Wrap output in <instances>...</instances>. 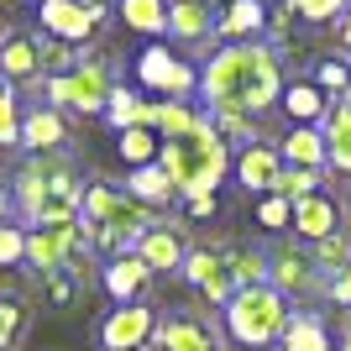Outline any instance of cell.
<instances>
[{"mask_svg":"<svg viewBox=\"0 0 351 351\" xmlns=\"http://www.w3.org/2000/svg\"><path fill=\"white\" fill-rule=\"evenodd\" d=\"M283 95V58L267 43H220L199 69V105L236 110V116H267Z\"/></svg>","mask_w":351,"mask_h":351,"instance_id":"1","label":"cell"},{"mask_svg":"<svg viewBox=\"0 0 351 351\" xmlns=\"http://www.w3.org/2000/svg\"><path fill=\"white\" fill-rule=\"evenodd\" d=\"M158 162H162V173L173 178V189L184 194V199H194V194L220 189V178L231 173V147L220 142V136L210 132V121L199 116V126H194L189 136H162Z\"/></svg>","mask_w":351,"mask_h":351,"instance_id":"2","label":"cell"},{"mask_svg":"<svg viewBox=\"0 0 351 351\" xmlns=\"http://www.w3.org/2000/svg\"><path fill=\"white\" fill-rule=\"evenodd\" d=\"M293 320V304L283 299L273 283H257V289H236L226 304H220V325H226V341H236L241 351H267L278 346L283 330Z\"/></svg>","mask_w":351,"mask_h":351,"instance_id":"3","label":"cell"},{"mask_svg":"<svg viewBox=\"0 0 351 351\" xmlns=\"http://www.w3.org/2000/svg\"><path fill=\"white\" fill-rule=\"evenodd\" d=\"M47 105L53 110H69V116H100L105 105H110V89H116V79H110V69H105L95 53H79V63H73L69 73H47Z\"/></svg>","mask_w":351,"mask_h":351,"instance_id":"4","label":"cell"},{"mask_svg":"<svg viewBox=\"0 0 351 351\" xmlns=\"http://www.w3.org/2000/svg\"><path fill=\"white\" fill-rule=\"evenodd\" d=\"M267 283L289 299V304H315L325 299V273L315 267L304 241H278L267 252Z\"/></svg>","mask_w":351,"mask_h":351,"instance_id":"5","label":"cell"},{"mask_svg":"<svg viewBox=\"0 0 351 351\" xmlns=\"http://www.w3.org/2000/svg\"><path fill=\"white\" fill-rule=\"evenodd\" d=\"M152 336H158V309L142 304V299H136V304H116L100 325H95L100 351H147Z\"/></svg>","mask_w":351,"mask_h":351,"instance_id":"6","label":"cell"},{"mask_svg":"<svg viewBox=\"0 0 351 351\" xmlns=\"http://www.w3.org/2000/svg\"><path fill=\"white\" fill-rule=\"evenodd\" d=\"M84 247H89V236H84L79 220H73V226H32L27 231V263L37 267V273H47V278L63 273Z\"/></svg>","mask_w":351,"mask_h":351,"instance_id":"7","label":"cell"},{"mask_svg":"<svg viewBox=\"0 0 351 351\" xmlns=\"http://www.w3.org/2000/svg\"><path fill=\"white\" fill-rule=\"evenodd\" d=\"M136 79H142L152 95H168V100H184V95H194V84H199V73H194L184 58H173L168 47L136 53Z\"/></svg>","mask_w":351,"mask_h":351,"instance_id":"8","label":"cell"},{"mask_svg":"<svg viewBox=\"0 0 351 351\" xmlns=\"http://www.w3.org/2000/svg\"><path fill=\"white\" fill-rule=\"evenodd\" d=\"M289 231L304 241V247H315V241H325V236H336L346 231L341 226V199L330 189H315L309 199H293V220H289Z\"/></svg>","mask_w":351,"mask_h":351,"instance_id":"9","label":"cell"},{"mask_svg":"<svg viewBox=\"0 0 351 351\" xmlns=\"http://www.w3.org/2000/svg\"><path fill=\"white\" fill-rule=\"evenodd\" d=\"M158 351H220V330L189 309H178V315H162L158 320V336H152Z\"/></svg>","mask_w":351,"mask_h":351,"instance_id":"10","label":"cell"},{"mask_svg":"<svg viewBox=\"0 0 351 351\" xmlns=\"http://www.w3.org/2000/svg\"><path fill=\"white\" fill-rule=\"evenodd\" d=\"M132 252L147 263V273H178V267H184V257H189V241H184V231H178L173 220H152V226H147V236L136 241Z\"/></svg>","mask_w":351,"mask_h":351,"instance_id":"11","label":"cell"},{"mask_svg":"<svg viewBox=\"0 0 351 351\" xmlns=\"http://www.w3.org/2000/svg\"><path fill=\"white\" fill-rule=\"evenodd\" d=\"M231 168H236V184L247 194H273V184L283 173V158L273 142H252V147H236Z\"/></svg>","mask_w":351,"mask_h":351,"instance_id":"12","label":"cell"},{"mask_svg":"<svg viewBox=\"0 0 351 351\" xmlns=\"http://www.w3.org/2000/svg\"><path fill=\"white\" fill-rule=\"evenodd\" d=\"M37 21H43V37H58V43H69V47H79V43H89L95 37V16L79 5V0H43L37 5Z\"/></svg>","mask_w":351,"mask_h":351,"instance_id":"13","label":"cell"},{"mask_svg":"<svg viewBox=\"0 0 351 351\" xmlns=\"http://www.w3.org/2000/svg\"><path fill=\"white\" fill-rule=\"evenodd\" d=\"M178 273H184L194 289L205 293L210 304H226V299L236 293L231 273H226V263H220V252H210V247H189V257H184V267H178Z\"/></svg>","mask_w":351,"mask_h":351,"instance_id":"14","label":"cell"},{"mask_svg":"<svg viewBox=\"0 0 351 351\" xmlns=\"http://www.w3.org/2000/svg\"><path fill=\"white\" fill-rule=\"evenodd\" d=\"M63 142H69V116L63 110H53L47 100L21 110V147L27 152H58Z\"/></svg>","mask_w":351,"mask_h":351,"instance_id":"15","label":"cell"},{"mask_svg":"<svg viewBox=\"0 0 351 351\" xmlns=\"http://www.w3.org/2000/svg\"><path fill=\"white\" fill-rule=\"evenodd\" d=\"M267 0H226L215 16V37L220 43H257V32H267Z\"/></svg>","mask_w":351,"mask_h":351,"instance_id":"16","label":"cell"},{"mask_svg":"<svg viewBox=\"0 0 351 351\" xmlns=\"http://www.w3.org/2000/svg\"><path fill=\"white\" fill-rule=\"evenodd\" d=\"M215 0H168V37L173 43H210L215 37Z\"/></svg>","mask_w":351,"mask_h":351,"instance_id":"17","label":"cell"},{"mask_svg":"<svg viewBox=\"0 0 351 351\" xmlns=\"http://www.w3.org/2000/svg\"><path fill=\"white\" fill-rule=\"evenodd\" d=\"M320 142H325V168H336V173H351V100H330L320 121Z\"/></svg>","mask_w":351,"mask_h":351,"instance_id":"18","label":"cell"},{"mask_svg":"<svg viewBox=\"0 0 351 351\" xmlns=\"http://www.w3.org/2000/svg\"><path fill=\"white\" fill-rule=\"evenodd\" d=\"M147 263L136 257V252H121V257H110L105 263V273H100V283H105V293L116 299V304H136L142 299V289H147Z\"/></svg>","mask_w":351,"mask_h":351,"instance_id":"19","label":"cell"},{"mask_svg":"<svg viewBox=\"0 0 351 351\" xmlns=\"http://www.w3.org/2000/svg\"><path fill=\"white\" fill-rule=\"evenodd\" d=\"M278 110L293 121V126H320L325 110H330V100H325L320 89H315V79H283Z\"/></svg>","mask_w":351,"mask_h":351,"instance_id":"20","label":"cell"},{"mask_svg":"<svg viewBox=\"0 0 351 351\" xmlns=\"http://www.w3.org/2000/svg\"><path fill=\"white\" fill-rule=\"evenodd\" d=\"M43 73V53H37V37H5L0 43V79L5 84H32Z\"/></svg>","mask_w":351,"mask_h":351,"instance_id":"21","label":"cell"},{"mask_svg":"<svg viewBox=\"0 0 351 351\" xmlns=\"http://www.w3.org/2000/svg\"><path fill=\"white\" fill-rule=\"evenodd\" d=\"M126 194H132L136 205H147V210H168V205L178 199L173 178L162 173V162H142V168H132V178H126Z\"/></svg>","mask_w":351,"mask_h":351,"instance_id":"22","label":"cell"},{"mask_svg":"<svg viewBox=\"0 0 351 351\" xmlns=\"http://www.w3.org/2000/svg\"><path fill=\"white\" fill-rule=\"evenodd\" d=\"M278 158H283V168H309V173H325L320 126H293V132L278 142Z\"/></svg>","mask_w":351,"mask_h":351,"instance_id":"23","label":"cell"},{"mask_svg":"<svg viewBox=\"0 0 351 351\" xmlns=\"http://www.w3.org/2000/svg\"><path fill=\"white\" fill-rule=\"evenodd\" d=\"M278 351H336L330 346V330H325V320L315 315V309H293L289 330H283Z\"/></svg>","mask_w":351,"mask_h":351,"instance_id":"24","label":"cell"},{"mask_svg":"<svg viewBox=\"0 0 351 351\" xmlns=\"http://www.w3.org/2000/svg\"><path fill=\"white\" fill-rule=\"evenodd\" d=\"M220 263H226V273H231L236 289L267 283V252H257V247H231V252H220Z\"/></svg>","mask_w":351,"mask_h":351,"instance_id":"25","label":"cell"},{"mask_svg":"<svg viewBox=\"0 0 351 351\" xmlns=\"http://www.w3.org/2000/svg\"><path fill=\"white\" fill-rule=\"evenodd\" d=\"M121 21L142 37H158L168 32V0H121Z\"/></svg>","mask_w":351,"mask_h":351,"instance_id":"26","label":"cell"},{"mask_svg":"<svg viewBox=\"0 0 351 351\" xmlns=\"http://www.w3.org/2000/svg\"><path fill=\"white\" fill-rule=\"evenodd\" d=\"M199 110H205V105H199ZM205 121H210V132H215L226 147H231V142H241V147L263 142V132H257V121H252V116H236V110H205Z\"/></svg>","mask_w":351,"mask_h":351,"instance_id":"27","label":"cell"},{"mask_svg":"<svg viewBox=\"0 0 351 351\" xmlns=\"http://www.w3.org/2000/svg\"><path fill=\"white\" fill-rule=\"evenodd\" d=\"M309 257H315V267H320L325 283H330L336 273H346V267H351V231H336V236H325V241H315Z\"/></svg>","mask_w":351,"mask_h":351,"instance_id":"28","label":"cell"},{"mask_svg":"<svg viewBox=\"0 0 351 351\" xmlns=\"http://www.w3.org/2000/svg\"><path fill=\"white\" fill-rule=\"evenodd\" d=\"M309 79H315V89H320L325 100H341V95H351V63H341V58H320Z\"/></svg>","mask_w":351,"mask_h":351,"instance_id":"29","label":"cell"},{"mask_svg":"<svg viewBox=\"0 0 351 351\" xmlns=\"http://www.w3.org/2000/svg\"><path fill=\"white\" fill-rule=\"evenodd\" d=\"M158 147H162V136H158V132H147V126L121 132V158L132 162V168H142V162H158Z\"/></svg>","mask_w":351,"mask_h":351,"instance_id":"30","label":"cell"},{"mask_svg":"<svg viewBox=\"0 0 351 351\" xmlns=\"http://www.w3.org/2000/svg\"><path fill=\"white\" fill-rule=\"evenodd\" d=\"M105 121H110L116 132H132L136 121H142V100H136L126 84H116L110 89V105H105Z\"/></svg>","mask_w":351,"mask_h":351,"instance_id":"31","label":"cell"},{"mask_svg":"<svg viewBox=\"0 0 351 351\" xmlns=\"http://www.w3.org/2000/svg\"><path fill=\"white\" fill-rule=\"evenodd\" d=\"M320 189V173H309V168H283L278 173V184H273V194H278V199H309V194Z\"/></svg>","mask_w":351,"mask_h":351,"instance_id":"32","label":"cell"},{"mask_svg":"<svg viewBox=\"0 0 351 351\" xmlns=\"http://www.w3.org/2000/svg\"><path fill=\"white\" fill-rule=\"evenodd\" d=\"M0 147H21V105L5 79H0Z\"/></svg>","mask_w":351,"mask_h":351,"instance_id":"33","label":"cell"},{"mask_svg":"<svg viewBox=\"0 0 351 351\" xmlns=\"http://www.w3.org/2000/svg\"><path fill=\"white\" fill-rule=\"evenodd\" d=\"M351 0H289L293 16H304V21H315V27H330V21H341L346 16Z\"/></svg>","mask_w":351,"mask_h":351,"instance_id":"34","label":"cell"},{"mask_svg":"<svg viewBox=\"0 0 351 351\" xmlns=\"http://www.w3.org/2000/svg\"><path fill=\"white\" fill-rule=\"evenodd\" d=\"M21 330H27V304L21 299H0V351H11Z\"/></svg>","mask_w":351,"mask_h":351,"instance_id":"35","label":"cell"},{"mask_svg":"<svg viewBox=\"0 0 351 351\" xmlns=\"http://www.w3.org/2000/svg\"><path fill=\"white\" fill-rule=\"evenodd\" d=\"M289 220H293L289 199H278V194H263V199H257V226H267V231H289Z\"/></svg>","mask_w":351,"mask_h":351,"instance_id":"36","label":"cell"},{"mask_svg":"<svg viewBox=\"0 0 351 351\" xmlns=\"http://www.w3.org/2000/svg\"><path fill=\"white\" fill-rule=\"evenodd\" d=\"M16 263H27V231L0 220V267H16Z\"/></svg>","mask_w":351,"mask_h":351,"instance_id":"37","label":"cell"},{"mask_svg":"<svg viewBox=\"0 0 351 351\" xmlns=\"http://www.w3.org/2000/svg\"><path fill=\"white\" fill-rule=\"evenodd\" d=\"M325 299H330V304H341V309H351V267L325 283Z\"/></svg>","mask_w":351,"mask_h":351,"instance_id":"38","label":"cell"},{"mask_svg":"<svg viewBox=\"0 0 351 351\" xmlns=\"http://www.w3.org/2000/svg\"><path fill=\"white\" fill-rule=\"evenodd\" d=\"M47 289H53V299H58V304H69L73 293H79V283H73L69 273H53V278H47Z\"/></svg>","mask_w":351,"mask_h":351,"instance_id":"39","label":"cell"},{"mask_svg":"<svg viewBox=\"0 0 351 351\" xmlns=\"http://www.w3.org/2000/svg\"><path fill=\"white\" fill-rule=\"evenodd\" d=\"M184 205H189V215H215V194H194V199H184Z\"/></svg>","mask_w":351,"mask_h":351,"instance_id":"40","label":"cell"},{"mask_svg":"<svg viewBox=\"0 0 351 351\" xmlns=\"http://www.w3.org/2000/svg\"><path fill=\"white\" fill-rule=\"evenodd\" d=\"M79 5H84V11H89V16H95V27H100L105 16H110V5H105V0H79Z\"/></svg>","mask_w":351,"mask_h":351,"instance_id":"41","label":"cell"},{"mask_svg":"<svg viewBox=\"0 0 351 351\" xmlns=\"http://www.w3.org/2000/svg\"><path fill=\"white\" fill-rule=\"evenodd\" d=\"M341 43L351 47V5H346V16H341Z\"/></svg>","mask_w":351,"mask_h":351,"instance_id":"42","label":"cell"},{"mask_svg":"<svg viewBox=\"0 0 351 351\" xmlns=\"http://www.w3.org/2000/svg\"><path fill=\"white\" fill-rule=\"evenodd\" d=\"M5 210H11V194H0V220H5Z\"/></svg>","mask_w":351,"mask_h":351,"instance_id":"43","label":"cell"},{"mask_svg":"<svg viewBox=\"0 0 351 351\" xmlns=\"http://www.w3.org/2000/svg\"><path fill=\"white\" fill-rule=\"evenodd\" d=\"M341 330H346V341H351V309H346V320H341Z\"/></svg>","mask_w":351,"mask_h":351,"instance_id":"44","label":"cell"},{"mask_svg":"<svg viewBox=\"0 0 351 351\" xmlns=\"http://www.w3.org/2000/svg\"><path fill=\"white\" fill-rule=\"evenodd\" d=\"M0 43H5V11H0Z\"/></svg>","mask_w":351,"mask_h":351,"instance_id":"45","label":"cell"},{"mask_svg":"<svg viewBox=\"0 0 351 351\" xmlns=\"http://www.w3.org/2000/svg\"><path fill=\"white\" fill-rule=\"evenodd\" d=\"M336 351H351V341H341V346H336Z\"/></svg>","mask_w":351,"mask_h":351,"instance_id":"46","label":"cell"}]
</instances>
